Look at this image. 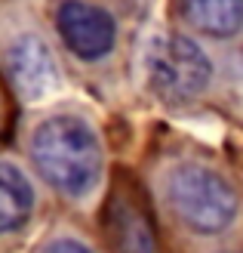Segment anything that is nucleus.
<instances>
[{
	"mask_svg": "<svg viewBox=\"0 0 243 253\" xmlns=\"http://www.w3.org/2000/svg\"><path fill=\"white\" fill-rule=\"evenodd\" d=\"M28 155L40 179L68 201H83L105 173V148L96 124L77 111H56L31 130Z\"/></svg>",
	"mask_w": 243,
	"mask_h": 253,
	"instance_id": "f257e3e1",
	"label": "nucleus"
},
{
	"mask_svg": "<svg viewBox=\"0 0 243 253\" xmlns=\"http://www.w3.org/2000/svg\"><path fill=\"white\" fill-rule=\"evenodd\" d=\"M37 210V192L31 176L19 164L0 161V235H16L31 222Z\"/></svg>",
	"mask_w": 243,
	"mask_h": 253,
	"instance_id": "0eeeda50",
	"label": "nucleus"
},
{
	"mask_svg": "<svg viewBox=\"0 0 243 253\" xmlns=\"http://www.w3.org/2000/svg\"><path fill=\"white\" fill-rule=\"evenodd\" d=\"M108 232L117 253H157L154 229L133 195H114L108 207Z\"/></svg>",
	"mask_w": 243,
	"mask_h": 253,
	"instance_id": "6e6552de",
	"label": "nucleus"
},
{
	"mask_svg": "<svg viewBox=\"0 0 243 253\" xmlns=\"http://www.w3.org/2000/svg\"><path fill=\"white\" fill-rule=\"evenodd\" d=\"M160 192L188 232L212 238L240 216V192L231 176L203 158H175L160 173Z\"/></svg>",
	"mask_w": 243,
	"mask_h": 253,
	"instance_id": "f03ea898",
	"label": "nucleus"
},
{
	"mask_svg": "<svg viewBox=\"0 0 243 253\" xmlns=\"http://www.w3.org/2000/svg\"><path fill=\"white\" fill-rule=\"evenodd\" d=\"M37 253H96V250L77 235H53L37 247Z\"/></svg>",
	"mask_w": 243,
	"mask_h": 253,
	"instance_id": "1a4fd4ad",
	"label": "nucleus"
},
{
	"mask_svg": "<svg viewBox=\"0 0 243 253\" xmlns=\"http://www.w3.org/2000/svg\"><path fill=\"white\" fill-rule=\"evenodd\" d=\"M173 16L182 31L212 43L243 37V0H173Z\"/></svg>",
	"mask_w": 243,
	"mask_h": 253,
	"instance_id": "423d86ee",
	"label": "nucleus"
},
{
	"mask_svg": "<svg viewBox=\"0 0 243 253\" xmlns=\"http://www.w3.org/2000/svg\"><path fill=\"white\" fill-rule=\"evenodd\" d=\"M142 78L163 105L191 108L212 93L219 62L194 34L154 31L142 43Z\"/></svg>",
	"mask_w": 243,
	"mask_h": 253,
	"instance_id": "7ed1b4c3",
	"label": "nucleus"
},
{
	"mask_svg": "<svg viewBox=\"0 0 243 253\" xmlns=\"http://www.w3.org/2000/svg\"><path fill=\"white\" fill-rule=\"evenodd\" d=\"M3 68L16 93L28 102H40V99L53 96L62 84L53 46L37 31H22L19 37H12L3 53Z\"/></svg>",
	"mask_w": 243,
	"mask_h": 253,
	"instance_id": "39448f33",
	"label": "nucleus"
},
{
	"mask_svg": "<svg viewBox=\"0 0 243 253\" xmlns=\"http://www.w3.org/2000/svg\"><path fill=\"white\" fill-rule=\"evenodd\" d=\"M56 31L62 46L86 65L114 59L123 43V22L117 9L102 0H59Z\"/></svg>",
	"mask_w": 243,
	"mask_h": 253,
	"instance_id": "20e7f679",
	"label": "nucleus"
}]
</instances>
